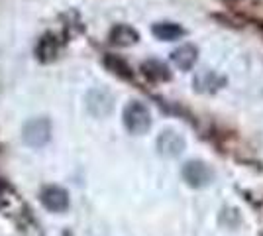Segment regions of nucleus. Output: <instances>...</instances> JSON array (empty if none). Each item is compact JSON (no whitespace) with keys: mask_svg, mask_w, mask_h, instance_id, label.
Returning <instances> with one entry per match:
<instances>
[{"mask_svg":"<svg viewBox=\"0 0 263 236\" xmlns=\"http://www.w3.org/2000/svg\"><path fill=\"white\" fill-rule=\"evenodd\" d=\"M122 118H124L126 130L132 132V134H145L149 130V126H152V113L140 101L128 102L124 113H122Z\"/></svg>","mask_w":263,"mask_h":236,"instance_id":"1","label":"nucleus"},{"mask_svg":"<svg viewBox=\"0 0 263 236\" xmlns=\"http://www.w3.org/2000/svg\"><path fill=\"white\" fill-rule=\"evenodd\" d=\"M22 138L26 146L42 148L51 138V122L47 118H32L24 124Z\"/></svg>","mask_w":263,"mask_h":236,"instance_id":"2","label":"nucleus"},{"mask_svg":"<svg viewBox=\"0 0 263 236\" xmlns=\"http://www.w3.org/2000/svg\"><path fill=\"white\" fill-rule=\"evenodd\" d=\"M183 179L186 181V185L195 187V189H202L212 183L214 179V173L212 169L204 164V161H198V159H193V161H186L183 166V171H181Z\"/></svg>","mask_w":263,"mask_h":236,"instance_id":"3","label":"nucleus"},{"mask_svg":"<svg viewBox=\"0 0 263 236\" xmlns=\"http://www.w3.org/2000/svg\"><path fill=\"white\" fill-rule=\"evenodd\" d=\"M186 148L185 138L177 134L175 130H163L157 136V150L165 157H179Z\"/></svg>","mask_w":263,"mask_h":236,"instance_id":"4","label":"nucleus"},{"mask_svg":"<svg viewBox=\"0 0 263 236\" xmlns=\"http://www.w3.org/2000/svg\"><path fill=\"white\" fill-rule=\"evenodd\" d=\"M40 199H42V205L51 213H63V211L69 209V193L63 187L49 185L42 191Z\"/></svg>","mask_w":263,"mask_h":236,"instance_id":"5","label":"nucleus"},{"mask_svg":"<svg viewBox=\"0 0 263 236\" xmlns=\"http://www.w3.org/2000/svg\"><path fill=\"white\" fill-rule=\"evenodd\" d=\"M87 108L95 116H106L112 111V97L104 89H95L88 93L87 97Z\"/></svg>","mask_w":263,"mask_h":236,"instance_id":"6","label":"nucleus"},{"mask_svg":"<svg viewBox=\"0 0 263 236\" xmlns=\"http://www.w3.org/2000/svg\"><path fill=\"white\" fill-rule=\"evenodd\" d=\"M197 59H198V49L191 44L179 45L177 49H173V53H171L173 65L179 67L181 71H189V69L197 63Z\"/></svg>","mask_w":263,"mask_h":236,"instance_id":"7","label":"nucleus"},{"mask_svg":"<svg viewBox=\"0 0 263 236\" xmlns=\"http://www.w3.org/2000/svg\"><path fill=\"white\" fill-rule=\"evenodd\" d=\"M224 83H226V79L218 77L214 71H209V69L198 71L197 75H195V81H193L195 89L200 90V93H212V90L220 89Z\"/></svg>","mask_w":263,"mask_h":236,"instance_id":"8","label":"nucleus"},{"mask_svg":"<svg viewBox=\"0 0 263 236\" xmlns=\"http://www.w3.org/2000/svg\"><path fill=\"white\" fill-rule=\"evenodd\" d=\"M140 40V34L132 28V26H126V24H118L112 28L110 32V42L114 45H120V47H126V45H134Z\"/></svg>","mask_w":263,"mask_h":236,"instance_id":"9","label":"nucleus"},{"mask_svg":"<svg viewBox=\"0 0 263 236\" xmlns=\"http://www.w3.org/2000/svg\"><path fill=\"white\" fill-rule=\"evenodd\" d=\"M152 34L161 42H175L185 35V28H181L175 22H159L152 28Z\"/></svg>","mask_w":263,"mask_h":236,"instance_id":"10","label":"nucleus"},{"mask_svg":"<svg viewBox=\"0 0 263 236\" xmlns=\"http://www.w3.org/2000/svg\"><path fill=\"white\" fill-rule=\"evenodd\" d=\"M142 71L145 73V77H149L152 81H169L171 79V71L169 67L157 61V59H149L142 65Z\"/></svg>","mask_w":263,"mask_h":236,"instance_id":"11","label":"nucleus"},{"mask_svg":"<svg viewBox=\"0 0 263 236\" xmlns=\"http://www.w3.org/2000/svg\"><path fill=\"white\" fill-rule=\"evenodd\" d=\"M106 65H108L110 71H114L116 75H120V77H124V79H132V69L128 67L126 61H122L120 57H114V56L106 57Z\"/></svg>","mask_w":263,"mask_h":236,"instance_id":"12","label":"nucleus"}]
</instances>
